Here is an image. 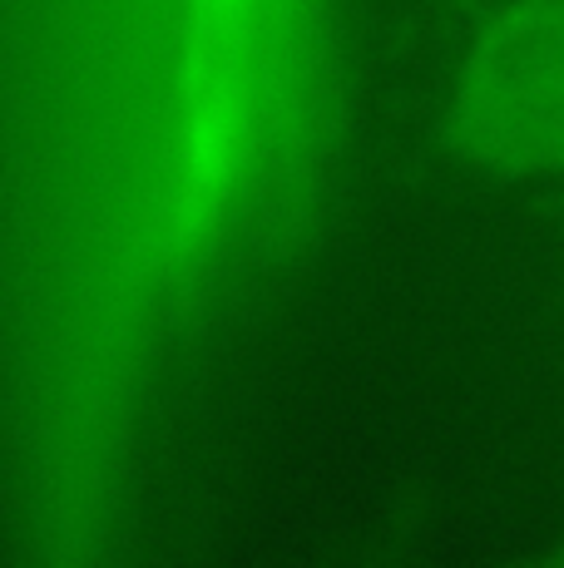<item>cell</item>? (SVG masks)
<instances>
[{"instance_id":"obj_1","label":"cell","mask_w":564,"mask_h":568,"mask_svg":"<svg viewBox=\"0 0 564 568\" xmlns=\"http://www.w3.org/2000/svg\"><path fill=\"white\" fill-rule=\"evenodd\" d=\"M441 139L491 179L564 173V0H495L451 74Z\"/></svg>"}]
</instances>
